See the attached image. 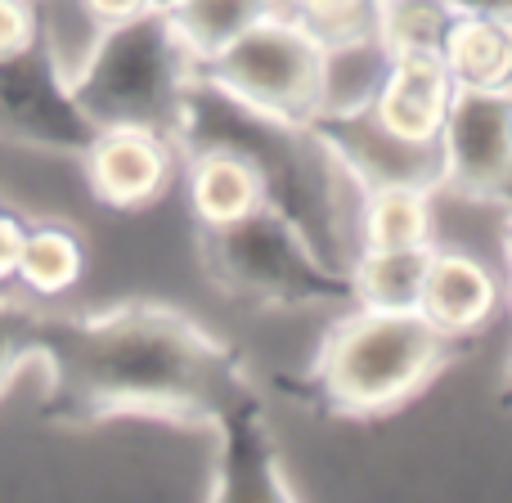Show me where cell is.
<instances>
[{
  "label": "cell",
  "mask_w": 512,
  "mask_h": 503,
  "mask_svg": "<svg viewBox=\"0 0 512 503\" xmlns=\"http://www.w3.org/2000/svg\"><path fill=\"white\" fill-rule=\"evenodd\" d=\"M59 360L81 396L108 405H176L203 391L216 351L176 315L140 310L63 328Z\"/></svg>",
  "instance_id": "obj_1"
},
{
  "label": "cell",
  "mask_w": 512,
  "mask_h": 503,
  "mask_svg": "<svg viewBox=\"0 0 512 503\" xmlns=\"http://www.w3.org/2000/svg\"><path fill=\"white\" fill-rule=\"evenodd\" d=\"M450 337H441L418 310L355 306L333 324L319 355V387L337 409L378 414L432 382Z\"/></svg>",
  "instance_id": "obj_2"
},
{
  "label": "cell",
  "mask_w": 512,
  "mask_h": 503,
  "mask_svg": "<svg viewBox=\"0 0 512 503\" xmlns=\"http://www.w3.org/2000/svg\"><path fill=\"white\" fill-rule=\"evenodd\" d=\"M189 77H194V59L180 50L167 18L153 9L131 23L104 27L99 45L68 81V90L95 126H153L171 140Z\"/></svg>",
  "instance_id": "obj_3"
},
{
  "label": "cell",
  "mask_w": 512,
  "mask_h": 503,
  "mask_svg": "<svg viewBox=\"0 0 512 503\" xmlns=\"http://www.w3.org/2000/svg\"><path fill=\"white\" fill-rule=\"evenodd\" d=\"M203 256L221 288L274 306H328L351 297L346 274L319 261L310 243L265 203L239 221L207 230Z\"/></svg>",
  "instance_id": "obj_4"
},
{
  "label": "cell",
  "mask_w": 512,
  "mask_h": 503,
  "mask_svg": "<svg viewBox=\"0 0 512 503\" xmlns=\"http://www.w3.org/2000/svg\"><path fill=\"white\" fill-rule=\"evenodd\" d=\"M319 50L324 41L279 5L234 36L221 54L198 63V77L265 117L306 122L319 99Z\"/></svg>",
  "instance_id": "obj_5"
},
{
  "label": "cell",
  "mask_w": 512,
  "mask_h": 503,
  "mask_svg": "<svg viewBox=\"0 0 512 503\" xmlns=\"http://www.w3.org/2000/svg\"><path fill=\"white\" fill-rule=\"evenodd\" d=\"M441 185L481 203H499L512 176V95L508 86H454L436 131Z\"/></svg>",
  "instance_id": "obj_6"
},
{
  "label": "cell",
  "mask_w": 512,
  "mask_h": 503,
  "mask_svg": "<svg viewBox=\"0 0 512 503\" xmlns=\"http://www.w3.org/2000/svg\"><path fill=\"white\" fill-rule=\"evenodd\" d=\"M306 126L337 153V162L360 180V189L441 185V149H436V140H405V135L387 131L369 108H355V113H310Z\"/></svg>",
  "instance_id": "obj_7"
},
{
  "label": "cell",
  "mask_w": 512,
  "mask_h": 503,
  "mask_svg": "<svg viewBox=\"0 0 512 503\" xmlns=\"http://www.w3.org/2000/svg\"><path fill=\"white\" fill-rule=\"evenodd\" d=\"M86 180L108 207H144L171 180V144L153 126H95L86 149Z\"/></svg>",
  "instance_id": "obj_8"
},
{
  "label": "cell",
  "mask_w": 512,
  "mask_h": 503,
  "mask_svg": "<svg viewBox=\"0 0 512 503\" xmlns=\"http://www.w3.org/2000/svg\"><path fill=\"white\" fill-rule=\"evenodd\" d=\"M504 301V283L481 256L459 248H432L427 252L423 288H418V315L441 337L477 333L495 319Z\"/></svg>",
  "instance_id": "obj_9"
},
{
  "label": "cell",
  "mask_w": 512,
  "mask_h": 503,
  "mask_svg": "<svg viewBox=\"0 0 512 503\" xmlns=\"http://www.w3.org/2000/svg\"><path fill=\"white\" fill-rule=\"evenodd\" d=\"M450 95H454V81L436 50L391 54L387 72H382L378 90L369 99V113L387 131L405 135V140H436L441 117L450 108Z\"/></svg>",
  "instance_id": "obj_10"
},
{
  "label": "cell",
  "mask_w": 512,
  "mask_h": 503,
  "mask_svg": "<svg viewBox=\"0 0 512 503\" xmlns=\"http://www.w3.org/2000/svg\"><path fill=\"white\" fill-rule=\"evenodd\" d=\"M387 63H391V50L378 41L373 23L360 27V32L328 36L324 50H319L315 113H355V108H369Z\"/></svg>",
  "instance_id": "obj_11"
},
{
  "label": "cell",
  "mask_w": 512,
  "mask_h": 503,
  "mask_svg": "<svg viewBox=\"0 0 512 503\" xmlns=\"http://www.w3.org/2000/svg\"><path fill=\"white\" fill-rule=\"evenodd\" d=\"M436 54H441L454 86H508L512 77L508 14H454Z\"/></svg>",
  "instance_id": "obj_12"
},
{
  "label": "cell",
  "mask_w": 512,
  "mask_h": 503,
  "mask_svg": "<svg viewBox=\"0 0 512 503\" xmlns=\"http://www.w3.org/2000/svg\"><path fill=\"white\" fill-rule=\"evenodd\" d=\"M189 207L203 221V230L230 225L261 207V180L252 162L230 149H194L189 158Z\"/></svg>",
  "instance_id": "obj_13"
},
{
  "label": "cell",
  "mask_w": 512,
  "mask_h": 503,
  "mask_svg": "<svg viewBox=\"0 0 512 503\" xmlns=\"http://www.w3.org/2000/svg\"><path fill=\"white\" fill-rule=\"evenodd\" d=\"M427 252H432V243H418V248H360L355 261L346 265L351 301L364 310H418Z\"/></svg>",
  "instance_id": "obj_14"
},
{
  "label": "cell",
  "mask_w": 512,
  "mask_h": 503,
  "mask_svg": "<svg viewBox=\"0 0 512 503\" xmlns=\"http://www.w3.org/2000/svg\"><path fill=\"white\" fill-rule=\"evenodd\" d=\"M283 0H171L167 9H158L167 18L171 36L180 41V50L198 63H207L212 54H221L239 32H248L256 18L274 14Z\"/></svg>",
  "instance_id": "obj_15"
},
{
  "label": "cell",
  "mask_w": 512,
  "mask_h": 503,
  "mask_svg": "<svg viewBox=\"0 0 512 503\" xmlns=\"http://www.w3.org/2000/svg\"><path fill=\"white\" fill-rule=\"evenodd\" d=\"M432 189L378 185L360 198V248H418L432 243Z\"/></svg>",
  "instance_id": "obj_16"
},
{
  "label": "cell",
  "mask_w": 512,
  "mask_h": 503,
  "mask_svg": "<svg viewBox=\"0 0 512 503\" xmlns=\"http://www.w3.org/2000/svg\"><path fill=\"white\" fill-rule=\"evenodd\" d=\"M81 239L63 225H36L23 234V252H18L14 279H23L36 297H59L81 279Z\"/></svg>",
  "instance_id": "obj_17"
},
{
  "label": "cell",
  "mask_w": 512,
  "mask_h": 503,
  "mask_svg": "<svg viewBox=\"0 0 512 503\" xmlns=\"http://www.w3.org/2000/svg\"><path fill=\"white\" fill-rule=\"evenodd\" d=\"M454 9L445 0H369V23L391 54L441 50Z\"/></svg>",
  "instance_id": "obj_18"
},
{
  "label": "cell",
  "mask_w": 512,
  "mask_h": 503,
  "mask_svg": "<svg viewBox=\"0 0 512 503\" xmlns=\"http://www.w3.org/2000/svg\"><path fill=\"white\" fill-rule=\"evenodd\" d=\"M283 9L297 14L319 41L369 27V0H283Z\"/></svg>",
  "instance_id": "obj_19"
},
{
  "label": "cell",
  "mask_w": 512,
  "mask_h": 503,
  "mask_svg": "<svg viewBox=\"0 0 512 503\" xmlns=\"http://www.w3.org/2000/svg\"><path fill=\"white\" fill-rule=\"evenodd\" d=\"M36 45V5L32 0H0V54H18Z\"/></svg>",
  "instance_id": "obj_20"
},
{
  "label": "cell",
  "mask_w": 512,
  "mask_h": 503,
  "mask_svg": "<svg viewBox=\"0 0 512 503\" xmlns=\"http://www.w3.org/2000/svg\"><path fill=\"white\" fill-rule=\"evenodd\" d=\"M23 328H27L23 310L0 301V382L14 373V360H18V351H23Z\"/></svg>",
  "instance_id": "obj_21"
},
{
  "label": "cell",
  "mask_w": 512,
  "mask_h": 503,
  "mask_svg": "<svg viewBox=\"0 0 512 503\" xmlns=\"http://www.w3.org/2000/svg\"><path fill=\"white\" fill-rule=\"evenodd\" d=\"M86 9L99 27H117V23L153 14V0H86Z\"/></svg>",
  "instance_id": "obj_22"
},
{
  "label": "cell",
  "mask_w": 512,
  "mask_h": 503,
  "mask_svg": "<svg viewBox=\"0 0 512 503\" xmlns=\"http://www.w3.org/2000/svg\"><path fill=\"white\" fill-rule=\"evenodd\" d=\"M23 234H27V225L18 221V216L0 212V283L14 279V270H18V252H23Z\"/></svg>",
  "instance_id": "obj_23"
},
{
  "label": "cell",
  "mask_w": 512,
  "mask_h": 503,
  "mask_svg": "<svg viewBox=\"0 0 512 503\" xmlns=\"http://www.w3.org/2000/svg\"><path fill=\"white\" fill-rule=\"evenodd\" d=\"M454 14H508V0H445Z\"/></svg>",
  "instance_id": "obj_24"
},
{
  "label": "cell",
  "mask_w": 512,
  "mask_h": 503,
  "mask_svg": "<svg viewBox=\"0 0 512 503\" xmlns=\"http://www.w3.org/2000/svg\"><path fill=\"white\" fill-rule=\"evenodd\" d=\"M171 5V0H153V9H167Z\"/></svg>",
  "instance_id": "obj_25"
}]
</instances>
